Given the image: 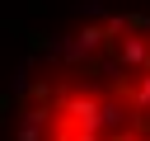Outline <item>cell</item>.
I'll return each instance as SVG.
<instances>
[{"mask_svg": "<svg viewBox=\"0 0 150 141\" xmlns=\"http://www.w3.org/2000/svg\"><path fill=\"white\" fill-rule=\"evenodd\" d=\"M9 141H150V14L112 9L52 38L14 89Z\"/></svg>", "mask_w": 150, "mask_h": 141, "instance_id": "cell-1", "label": "cell"}]
</instances>
